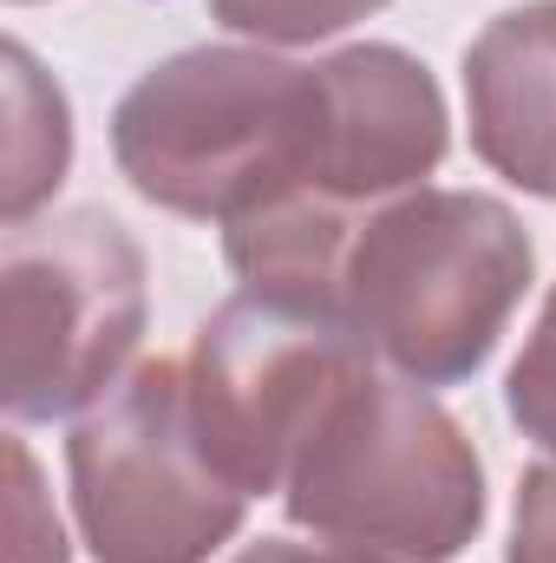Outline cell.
Instances as JSON below:
<instances>
[{"label":"cell","instance_id":"cell-14","mask_svg":"<svg viewBox=\"0 0 556 563\" xmlns=\"http://www.w3.org/2000/svg\"><path fill=\"white\" fill-rule=\"evenodd\" d=\"M236 563H387V558H367V551H347V544H288V538H263V544H249Z\"/></svg>","mask_w":556,"mask_h":563},{"label":"cell","instance_id":"cell-12","mask_svg":"<svg viewBox=\"0 0 556 563\" xmlns=\"http://www.w3.org/2000/svg\"><path fill=\"white\" fill-rule=\"evenodd\" d=\"M504 407H511L518 432L537 439L556 459V288L544 295V314H537V328H531V341L504 380Z\"/></svg>","mask_w":556,"mask_h":563},{"label":"cell","instance_id":"cell-15","mask_svg":"<svg viewBox=\"0 0 556 563\" xmlns=\"http://www.w3.org/2000/svg\"><path fill=\"white\" fill-rule=\"evenodd\" d=\"M13 7H26V0H13Z\"/></svg>","mask_w":556,"mask_h":563},{"label":"cell","instance_id":"cell-6","mask_svg":"<svg viewBox=\"0 0 556 563\" xmlns=\"http://www.w3.org/2000/svg\"><path fill=\"white\" fill-rule=\"evenodd\" d=\"M374 354L327 308L276 301L256 288L223 301L197 328L184 367H190L197 426H203L216 465L230 472V485L249 498L281 492L301 439L321 420V407Z\"/></svg>","mask_w":556,"mask_h":563},{"label":"cell","instance_id":"cell-9","mask_svg":"<svg viewBox=\"0 0 556 563\" xmlns=\"http://www.w3.org/2000/svg\"><path fill=\"white\" fill-rule=\"evenodd\" d=\"M0 66H7V230H13L53 203L73 164V112L20 40H7Z\"/></svg>","mask_w":556,"mask_h":563},{"label":"cell","instance_id":"cell-10","mask_svg":"<svg viewBox=\"0 0 556 563\" xmlns=\"http://www.w3.org/2000/svg\"><path fill=\"white\" fill-rule=\"evenodd\" d=\"M380 7L387 0H210V13L256 46H314L374 20Z\"/></svg>","mask_w":556,"mask_h":563},{"label":"cell","instance_id":"cell-1","mask_svg":"<svg viewBox=\"0 0 556 563\" xmlns=\"http://www.w3.org/2000/svg\"><path fill=\"white\" fill-rule=\"evenodd\" d=\"M112 157L144 203L243 223L294 197L334 203V79L269 46H190L112 112Z\"/></svg>","mask_w":556,"mask_h":563},{"label":"cell","instance_id":"cell-3","mask_svg":"<svg viewBox=\"0 0 556 563\" xmlns=\"http://www.w3.org/2000/svg\"><path fill=\"white\" fill-rule=\"evenodd\" d=\"M281 505L327 544L387 563H452L485 525V465L432 387L367 361L301 439Z\"/></svg>","mask_w":556,"mask_h":563},{"label":"cell","instance_id":"cell-13","mask_svg":"<svg viewBox=\"0 0 556 563\" xmlns=\"http://www.w3.org/2000/svg\"><path fill=\"white\" fill-rule=\"evenodd\" d=\"M504 563H556V459L531 465L524 485H518V518H511Z\"/></svg>","mask_w":556,"mask_h":563},{"label":"cell","instance_id":"cell-8","mask_svg":"<svg viewBox=\"0 0 556 563\" xmlns=\"http://www.w3.org/2000/svg\"><path fill=\"white\" fill-rule=\"evenodd\" d=\"M471 151L518 190L556 197V0L498 13L465 46Z\"/></svg>","mask_w":556,"mask_h":563},{"label":"cell","instance_id":"cell-5","mask_svg":"<svg viewBox=\"0 0 556 563\" xmlns=\"http://www.w3.org/2000/svg\"><path fill=\"white\" fill-rule=\"evenodd\" d=\"M79 538L99 563H210L243 531L249 492L216 465L190 367L177 354L138 361L66 439Z\"/></svg>","mask_w":556,"mask_h":563},{"label":"cell","instance_id":"cell-2","mask_svg":"<svg viewBox=\"0 0 556 563\" xmlns=\"http://www.w3.org/2000/svg\"><path fill=\"white\" fill-rule=\"evenodd\" d=\"M537 269L531 230L485 190H400L367 203L341 256V321L413 387L471 380Z\"/></svg>","mask_w":556,"mask_h":563},{"label":"cell","instance_id":"cell-7","mask_svg":"<svg viewBox=\"0 0 556 563\" xmlns=\"http://www.w3.org/2000/svg\"><path fill=\"white\" fill-rule=\"evenodd\" d=\"M334 79V203L367 210L419 190L445 157V99L438 79L407 46L367 40L327 53Z\"/></svg>","mask_w":556,"mask_h":563},{"label":"cell","instance_id":"cell-4","mask_svg":"<svg viewBox=\"0 0 556 563\" xmlns=\"http://www.w3.org/2000/svg\"><path fill=\"white\" fill-rule=\"evenodd\" d=\"M151 314L138 236L105 210H46L0 250V400L13 420L99 407Z\"/></svg>","mask_w":556,"mask_h":563},{"label":"cell","instance_id":"cell-11","mask_svg":"<svg viewBox=\"0 0 556 563\" xmlns=\"http://www.w3.org/2000/svg\"><path fill=\"white\" fill-rule=\"evenodd\" d=\"M7 563H66V531L26 439H7Z\"/></svg>","mask_w":556,"mask_h":563}]
</instances>
